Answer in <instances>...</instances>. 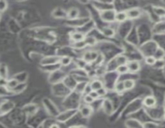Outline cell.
I'll list each match as a JSON object with an SVG mask.
<instances>
[{"label": "cell", "instance_id": "1", "mask_svg": "<svg viewBox=\"0 0 165 128\" xmlns=\"http://www.w3.org/2000/svg\"><path fill=\"white\" fill-rule=\"evenodd\" d=\"M115 15H116V12L113 10H107L101 14V17L102 19V20L108 23H111L115 20Z\"/></svg>", "mask_w": 165, "mask_h": 128}, {"label": "cell", "instance_id": "2", "mask_svg": "<svg viewBox=\"0 0 165 128\" xmlns=\"http://www.w3.org/2000/svg\"><path fill=\"white\" fill-rule=\"evenodd\" d=\"M60 62V58L57 56H48L43 58L41 61V64L44 66H48V65H53L56 63Z\"/></svg>", "mask_w": 165, "mask_h": 128}, {"label": "cell", "instance_id": "3", "mask_svg": "<svg viewBox=\"0 0 165 128\" xmlns=\"http://www.w3.org/2000/svg\"><path fill=\"white\" fill-rule=\"evenodd\" d=\"M98 57V54L96 51H90L86 52V54H84V60L86 62H93L95 61Z\"/></svg>", "mask_w": 165, "mask_h": 128}, {"label": "cell", "instance_id": "4", "mask_svg": "<svg viewBox=\"0 0 165 128\" xmlns=\"http://www.w3.org/2000/svg\"><path fill=\"white\" fill-rule=\"evenodd\" d=\"M127 65V67L129 71L133 72V73H134V72H137V71H139V69H140V64H139V63L136 60L128 62Z\"/></svg>", "mask_w": 165, "mask_h": 128}, {"label": "cell", "instance_id": "5", "mask_svg": "<svg viewBox=\"0 0 165 128\" xmlns=\"http://www.w3.org/2000/svg\"><path fill=\"white\" fill-rule=\"evenodd\" d=\"M127 15V19H137L140 16L141 12L139 9L136 8H133V9H130L127 11H126Z\"/></svg>", "mask_w": 165, "mask_h": 128}, {"label": "cell", "instance_id": "6", "mask_svg": "<svg viewBox=\"0 0 165 128\" xmlns=\"http://www.w3.org/2000/svg\"><path fill=\"white\" fill-rule=\"evenodd\" d=\"M92 113H93V109L89 105L83 106L81 108V114L82 117H84V118L90 117V115H92Z\"/></svg>", "mask_w": 165, "mask_h": 128}, {"label": "cell", "instance_id": "7", "mask_svg": "<svg viewBox=\"0 0 165 128\" xmlns=\"http://www.w3.org/2000/svg\"><path fill=\"white\" fill-rule=\"evenodd\" d=\"M143 104L148 107H153L156 104V100L153 96H148L144 98Z\"/></svg>", "mask_w": 165, "mask_h": 128}, {"label": "cell", "instance_id": "8", "mask_svg": "<svg viewBox=\"0 0 165 128\" xmlns=\"http://www.w3.org/2000/svg\"><path fill=\"white\" fill-rule=\"evenodd\" d=\"M71 38L72 39L75 43H78V42H81V41H84L85 39V35L81 33V32H78V31H76V32H73L72 34H71Z\"/></svg>", "mask_w": 165, "mask_h": 128}, {"label": "cell", "instance_id": "9", "mask_svg": "<svg viewBox=\"0 0 165 128\" xmlns=\"http://www.w3.org/2000/svg\"><path fill=\"white\" fill-rule=\"evenodd\" d=\"M90 88H91V91H98L99 89H101L102 87H103V84L100 81V80H93L90 85Z\"/></svg>", "mask_w": 165, "mask_h": 128}, {"label": "cell", "instance_id": "10", "mask_svg": "<svg viewBox=\"0 0 165 128\" xmlns=\"http://www.w3.org/2000/svg\"><path fill=\"white\" fill-rule=\"evenodd\" d=\"M127 19V15L126 11H120L116 13L115 15V20L118 22V23H123L124 21H126Z\"/></svg>", "mask_w": 165, "mask_h": 128}, {"label": "cell", "instance_id": "11", "mask_svg": "<svg viewBox=\"0 0 165 128\" xmlns=\"http://www.w3.org/2000/svg\"><path fill=\"white\" fill-rule=\"evenodd\" d=\"M78 14H79V10H77V8H71L68 11V14H67L68 18L69 19H76L78 16Z\"/></svg>", "mask_w": 165, "mask_h": 128}, {"label": "cell", "instance_id": "12", "mask_svg": "<svg viewBox=\"0 0 165 128\" xmlns=\"http://www.w3.org/2000/svg\"><path fill=\"white\" fill-rule=\"evenodd\" d=\"M125 90H131L134 87V81L132 79H126L123 81Z\"/></svg>", "mask_w": 165, "mask_h": 128}, {"label": "cell", "instance_id": "13", "mask_svg": "<svg viewBox=\"0 0 165 128\" xmlns=\"http://www.w3.org/2000/svg\"><path fill=\"white\" fill-rule=\"evenodd\" d=\"M19 84V83L17 79L15 78H13V79H10L9 81H7V87L8 89H15V88L18 87V85Z\"/></svg>", "mask_w": 165, "mask_h": 128}, {"label": "cell", "instance_id": "14", "mask_svg": "<svg viewBox=\"0 0 165 128\" xmlns=\"http://www.w3.org/2000/svg\"><path fill=\"white\" fill-rule=\"evenodd\" d=\"M116 63H117L118 66H120V65H126L128 63L127 58L126 57V56H124V55H118L116 58Z\"/></svg>", "mask_w": 165, "mask_h": 128}, {"label": "cell", "instance_id": "15", "mask_svg": "<svg viewBox=\"0 0 165 128\" xmlns=\"http://www.w3.org/2000/svg\"><path fill=\"white\" fill-rule=\"evenodd\" d=\"M102 34L107 37H113L114 35V30L110 27H106L102 30Z\"/></svg>", "mask_w": 165, "mask_h": 128}, {"label": "cell", "instance_id": "16", "mask_svg": "<svg viewBox=\"0 0 165 128\" xmlns=\"http://www.w3.org/2000/svg\"><path fill=\"white\" fill-rule=\"evenodd\" d=\"M72 61V58L69 56H65V57H61L60 58V63H61V65L63 66H68L70 64Z\"/></svg>", "mask_w": 165, "mask_h": 128}, {"label": "cell", "instance_id": "17", "mask_svg": "<svg viewBox=\"0 0 165 128\" xmlns=\"http://www.w3.org/2000/svg\"><path fill=\"white\" fill-rule=\"evenodd\" d=\"M117 71L121 74L127 73L128 71H129L127 67V65L126 64V65H120V66H118L117 67Z\"/></svg>", "mask_w": 165, "mask_h": 128}, {"label": "cell", "instance_id": "18", "mask_svg": "<svg viewBox=\"0 0 165 128\" xmlns=\"http://www.w3.org/2000/svg\"><path fill=\"white\" fill-rule=\"evenodd\" d=\"M85 43H86V45H88V46H93V45H95L96 44V39H94L93 37H86L85 38Z\"/></svg>", "mask_w": 165, "mask_h": 128}, {"label": "cell", "instance_id": "19", "mask_svg": "<svg viewBox=\"0 0 165 128\" xmlns=\"http://www.w3.org/2000/svg\"><path fill=\"white\" fill-rule=\"evenodd\" d=\"M115 91L118 92V93H122L125 91V87H124L123 82H118V83L115 85Z\"/></svg>", "mask_w": 165, "mask_h": 128}, {"label": "cell", "instance_id": "20", "mask_svg": "<svg viewBox=\"0 0 165 128\" xmlns=\"http://www.w3.org/2000/svg\"><path fill=\"white\" fill-rule=\"evenodd\" d=\"M154 11L159 16H165V9L163 7H154Z\"/></svg>", "mask_w": 165, "mask_h": 128}, {"label": "cell", "instance_id": "21", "mask_svg": "<svg viewBox=\"0 0 165 128\" xmlns=\"http://www.w3.org/2000/svg\"><path fill=\"white\" fill-rule=\"evenodd\" d=\"M156 59H155V58L154 56H148V57H146L145 58V62H146V63L148 64V65H150V66H153V65H155V63H156Z\"/></svg>", "mask_w": 165, "mask_h": 128}, {"label": "cell", "instance_id": "22", "mask_svg": "<svg viewBox=\"0 0 165 128\" xmlns=\"http://www.w3.org/2000/svg\"><path fill=\"white\" fill-rule=\"evenodd\" d=\"M7 68L3 65L0 66V78H7Z\"/></svg>", "mask_w": 165, "mask_h": 128}, {"label": "cell", "instance_id": "23", "mask_svg": "<svg viewBox=\"0 0 165 128\" xmlns=\"http://www.w3.org/2000/svg\"><path fill=\"white\" fill-rule=\"evenodd\" d=\"M164 56V50H162V49H158L157 51L155 52V54L154 57H155V59L157 60V59H161Z\"/></svg>", "mask_w": 165, "mask_h": 128}, {"label": "cell", "instance_id": "24", "mask_svg": "<svg viewBox=\"0 0 165 128\" xmlns=\"http://www.w3.org/2000/svg\"><path fill=\"white\" fill-rule=\"evenodd\" d=\"M84 101H85L86 104H91L94 101V99L90 96V94H86V96L84 97Z\"/></svg>", "mask_w": 165, "mask_h": 128}, {"label": "cell", "instance_id": "25", "mask_svg": "<svg viewBox=\"0 0 165 128\" xmlns=\"http://www.w3.org/2000/svg\"><path fill=\"white\" fill-rule=\"evenodd\" d=\"M7 3L5 1H0V12H3L7 9Z\"/></svg>", "mask_w": 165, "mask_h": 128}, {"label": "cell", "instance_id": "26", "mask_svg": "<svg viewBox=\"0 0 165 128\" xmlns=\"http://www.w3.org/2000/svg\"><path fill=\"white\" fill-rule=\"evenodd\" d=\"M97 94H98V95H99V97H102V96H105L106 94H107V90H106V88L104 87H102L101 89H99L98 91H97Z\"/></svg>", "mask_w": 165, "mask_h": 128}, {"label": "cell", "instance_id": "27", "mask_svg": "<svg viewBox=\"0 0 165 128\" xmlns=\"http://www.w3.org/2000/svg\"><path fill=\"white\" fill-rule=\"evenodd\" d=\"M88 94H90V96H91L94 100L99 98V95H98V94H97V92L96 91H91Z\"/></svg>", "mask_w": 165, "mask_h": 128}, {"label": "cell", "instance_id": "28", "mask_svg": "<svg viewBox=\"0 0 165 128\" xmlns=\"http://www.w3.org/2000/svg\"><path fill=\"white\" fill-rule=\"evenodd\" d=\"M145 128H158V126L153 122H147L144 124Z\"/></svg>", "mask_w": 165, "mask_h": 128}, {"label": "cell", "instance_id": "29", "mask_svg": "<svg viewBox=\"0 0 165 128\" xmlns=\"http://www.w3.org/2000/svg\"><path fill=\"white\" fill-rule=\"evenodd\" d=\"M7 78H0V87H7Z\"/></svg>", "mask_w": 165, "mask_h": 128}, {"label": "cell", "instance_id": "30", "mask_svg": "<svg viewBox=\"0 0 165 128\" xmlns=\"http://www.w3.org/2000/svg\"><path fill=\"white\" fill-rule=\"evenodd\" d=\"M86 44L85 43V41H81V42H78V43H75L76 48H83L84 47H86Z\"/></svg>", "mask_w": 165, "mask_h": 128}, {"label": "cell", "instance_id": "31", "mask_svg": "<svg viewBox=\"0 0 165 128\" xmlns=\"http://www.w3.org/2000/svg\"><path fill=\"white\" fill-rule=\"evenodd\" d=\"M50 128H60V127H59L57 124H52V126L50 127Z\"/></svg>", "mask_w": 165, "mask_h": 128}, {"label": "cell", "instance_id": "32", "mask_svg": "<svg viewBox=\"0 0 165 128\" xmlns=\"http://www.w3.org/2000/svg\"><path fill=\"white\" fill-rule=\"evenodd\" d=\"M70 128H79V127H72Z\"/></svg>", "mask_w": 165, "mask_h": 128}]
</instances>
